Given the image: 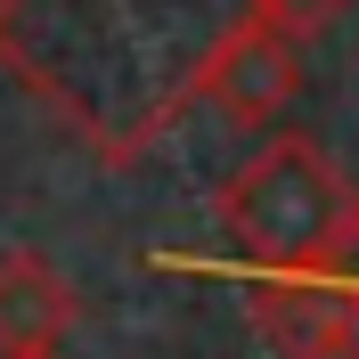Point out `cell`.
Wrapping results in <instances>:
<instances>
[{
  "mask_svg": "<svg viewBox=\"0 0 359 359\" xmlns=\"http://www.w3.org/2000/svg\"><path fill=\"white\" fill-rule=\"evenodd\" d=\"M351 188H343V172L327 163V147L302 131L286 139H262L237 172H229L221 188V229L237 237V253H245L253 269H318L327 262V245L343 237V221H351Z\"/></svg>",
  "mask_w": 359,
  "mask_h": 359,
  "instance_id": "1",
  "label": "cell"
},
{
  "mask_svg": "<svg viewBox=\"0 0 359 359\" xmlns=\"http://www.w3.org/2000/svg\"><path fill=\"white\" fill-rule=\"evenodd\" d=\"M294 90H302V41L245 8V17H237L221 41L196 57L188 90H180L163 114H180V107H212L221 123H237V131H262V123H278V114L294 107Z\"/></svg>",
  "mask_w": 359,
  "mask_h": 359,
  "instance_id": "2",
  "label": "cell"
},
{
  "mask_svg": "<svg viewBox=\"0 0 359 359\" xmlns=\"http://www.w3.org/2000/svg\"><path fill=\"white\" fill-rule=\"evenodd\" d=\"M245 318L278 359H351L359 343V294L327 269H262Z\"/></svg>",
  "mask_w": 359,
  "mask_h": 359,
  "instance_id": "3",
  "label": "cell"
},
{
  "mask_svg": "<svg viewBox=\"0 0 359 359\" xmlns=\"http://www.w3.org/2000/svg\"><path fill=\"white\" fill-rule=\"evenodd\" d=\"M74 327V286L41 253H0V359H49Z\"/></svg>",
  "mask_w": 359,
  "mask_h": 359,
  "instance_id": "4",
  "label": "cell"
},
{
  "mask_svg": "<svg viewBox=\"0 0 359 359\" xmlns=\"http://www.w3.org/2000/svg\"><path fill=\"white\" fill-rule=\"evenodd\" d=\"M245 8H253V17H269L278 33H294V41H311V33H327L351 0H245Z\"/></svg>",
  "mask_w": 359,
  "mask_h": 359,
  "instance_id": "5",
  "label": "cell"
},
{
  "mask_svg": "<svg viewBox=\"0 0 359 359\" xmlns=\"http://www.w3.org/2000/svg\"><path fill=\"white\" fill-rule=\"evenodd\" d=\"M343 262H359V204H351V221H343V237L327 245V262H318V269H343Z\"/></svg>",
  "mask_w": 359,
  "mask_h": 359,
  "instance_id": "6",
  "label": "cell"
},
{
  "mask_svg": "<svg viewBox=\"0 0 359 359\" xmlns=\"http://www.w3.org/2000/svg\"><path fill=\"white\" fill-rule=\"evenodd\" d=\"M8 25H17V0H0V41H8Z\"/></svg>",
  "mask_w": 359,
  "mask_h": 359,
  "instance_id": "7",
  "label": "cell"
},
{
  "mask_svg": "<svg viewBox=\"0 0 359 359\" xmlns=\"http://www.w3.org/2000/svg\"><path fill=\"white\" fill-rule=\"evenodd\" d=\"M49 359H57V351H49Z\"/></svg>",
  "mask_w": 359,
  "mask_h": 359,
  "instance_id": "8",
  "label": "cell"
}]
</instances>
